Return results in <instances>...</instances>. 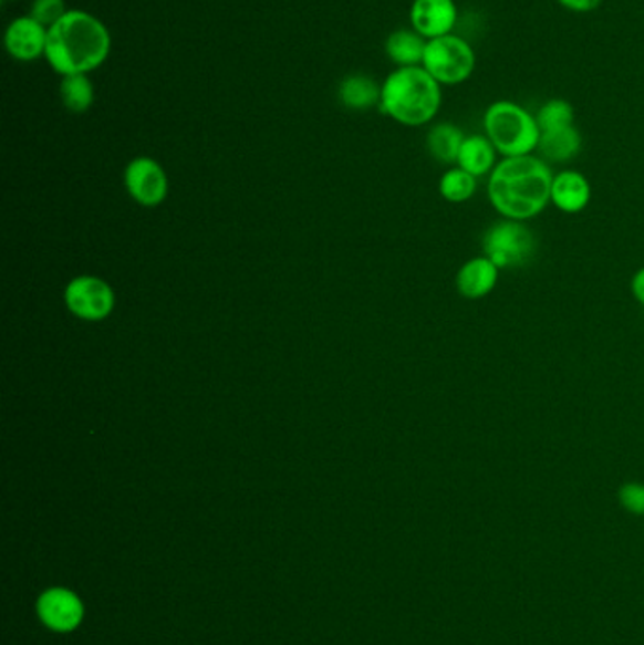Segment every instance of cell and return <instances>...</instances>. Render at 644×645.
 I'll list each match as a JSON object with an SVG mask.
<instances>
[{
    "instance_id": "9a60e30c",
    "label": "cell",
    "mask_w": 644,
    "mask_h": 645,
    "mask_svg": "<svg viewBox=\"0 0 644 645\" xmlns=\"http://www.w3.org/2000/svg\"><path fill=\"white\" fill-rule=\"evenodd\" d=\"M580 149H582V136L574 125L541 133L539 152L548 163H568L580 154Z\"/></svg>"
},
{
    "instance_id": "8992f818",
    "label": "cell",
    "mask_w": 644,
    "mask_h": 645,
    "mask_svg": "<svg viewBox=\"0 0 644 645\" xmlns=\"http://www.w3.org/2000/svg\"><path fill=\"white\" fill-rule=\"evenodd\" d=\"M422 66L432 74L438 84L458 85L469 80L477 66V55L469 42L456 34H446L427 40Z\"/></svg>"
},
{
    "instance_id": "5bb4252c",
    "label": "cell",
    "mask_w": 644,
    "mask_h": 645,
    "mask_svg": "<svg viewBox=\"0 0 644 645\" xmlns=\"http://www.w3.org/2000/svg\"><path fill=\"white\" fill-rule=\"evenodd\" d=\"M497 149L488 136H465L458 155V167L475 178H482L496 168Z\"/></svg>"
},
{
    "instance_id": "30bf717a",
    "label": "cell",
    "mask_w": 644,
    "mask_h": 645,
    "mask_svg": "<svg viewBox=\"0 0 644 645\" xmlns=\"http://www.w3.org/2000/svg\"><path fill=\"white\" fill-rule=\"evenodd\" d=\"M458 21V7L454 0H414L411 23L414 31L426 40L451 34Z\"/></svg>"
},
{
    "instance_id": "44dd1931",
    "label": "cell",
    "mask_w": 644,
    "mask_h": 645,
    "mask_svg": "<svg viewBox=\"0 0 644 645\" xmlns=\"http://www.w3.org/2000/svg\"><path fill=\"white\" fill-rule=\"evenodd\" d=\"M537 123H539L541 133L571 127L574 123L573 106L563 98H552L547 104H542L539 114H537Z\"/></svg>"
},
{
    "instance_id": "d4e9b609",
    "label": "cell",
    "mask_w": 644,
    "mask_h": 645,
    "mask_svg": "<svg viewBox=\"0 0 644 645\" xmlns=\"http://www.w3.org/2000/svg\"><path fill=\"white\" fill-rule=\"evenodd\" d=\"M632 293L635 297V301L644 306V267L633 274Z\"/></svg>"
},
{
    "instance_id": "7c38bea8",
    "label": "cell",
    "mask_w": 644,
    "mask_h": 645,
    "mask_svg": "<svg viewBox=\"0 0 644 645\" xmlns=\"http://www.w3.org/2000/svg\"><path fill=\"white\" fill-rule=\"evenodd\" d=\"M499 269L486 256L472 257L464 262L456 274V289L464 299L480 301L497 288Z\"/></svg>"
},
{
    "instance_id": "4fadbf2b",
    "label": "cell",
    "mask_w": 644,
    "mask_h": 645,
    "mask_svg": "<svg viewBox=\"0 0 644 645\" xmlns=\"http://www.w3.org/2000/svg\"><path fill=\"white\" fill-rule=\"evenodd\" d=\"M592 200V186L586 176L577 170H563L554 176L550 202L563 214H580Z\"/></svg>"
},
{
    "instance_id": "2e32d148",
    "label": "cell",
    "mask_w": 644,
    "mask_h": 645,
    "mask_svg": "<svg viewBox=\"0 0 644 645\" xmlns=\"http://www.w3.org/2000/svg\"><path fill=\"white\" fill-rule=\"evenodd\" d=\"M427 40L411 29H399L392 32L386 40L387 58L392 59L399 69L405 66H422L426 53Z\"/></svg>"
},
{
    "instance_id": "603a6c76",
    "label": "cell",
    "mask_w": 644,
    "mask_h": 645,
    "mask_svg": "<svg viewBox=\"0 0 644 645\" xmlns=\"http://www.w3.org/2000/svg\"><path fill=\"white\" fill-rule=\"evenodd\" d=\"M619 502L627 513L644 518V483L630 481L620 487Z\"/></svg>"
},
{
    "instance_id": "9c48e42d",
    "label": "cell",
    "mask_w": 644,
    "mask_h": 645,
    "mask_svg": "<svg viewBox=\"0 0 644 645\" xmlns=\"http://www.w3.org/2000/svg\"><path fill=\"white\" fill-rule=\"evenodd\" d=\"M125 187L138 205L154 208L167 198V174L154 159L138 157L131 160L129 167L125 170Z\"/></svg>"
},
{
    "instance_id": "6da1fadb",
    "label": "cell",
    "mask_w": 644,
    "mask_h": 645,
    "mask_svg": "<svg viewBox=\"0 0 644 645\" xmlns=\"http://www.w3.org/2000/svg\"><path fill=\"white\" fill-rule=\"evenodd\" d=\"M554 174L536 155L505 157L488 179V198L502 219L529 221L547 210Z\"/></svg>"
},
{
    "instance_id": "277c9868",
    "label": "cell",
    "mask_w": 644,
    "mask_h": 645,
    "mask_svg": "<svg viewBox=\"0 0 644 645\" xmlns=\"http://www.w3.org/2000/svg\"><path fill=\"white\" fill-rule=\"evenodd\" d=\"M484 131L502 157L533 155L539 149L541 128L537 117L520 104L499 101L484 114Z\"/></svg>"
},
{
    "instance_id": "cb8c5ba5",
    "label": "cell",
    "mask_w": 644,
    "mask_h": 645,
    "mask_svg": "<svg viewBox=\"0 0 644 645\" xmlns=\"http://www.w3.org/2000/svg\"><path fill=\"white\" fill-rule=\"evenodd\" d=\"M561 7L568 8L571 12H592L595 8L600 7L603 0H558Z\"/></svg>"
},
{
    "instance_id": "8fae6325",
    "label": "cell",
    "mask_w": 644,
    "mask_h": 645,
    "mask_svg": "<svg viewBox=\"0 0 644 645\" xmlns=\"http://www.w3.org/2000/svg\"><path fill=\"white\" fill-rule=\"evenodd\" d=\"M4 44L10 55L21 63H31L45 55L48 29L31 15L13 20L7 29Z\"/></svg>"
},
{
    "instance_id": "ffe728a7",
    "label": "cell",
    "mask_w": 644,
    "mask_h": 645,
    "mask_svg": "<svg viewBox=\"0 0 644 645\" xmlns=\"http://www.w3.org/2000/svg\"><path fill=\"white\" fill-rule=\"evenodd\" d=\"M61 101L74 114H82L91 108L95 101V90L87 74H72L61 80Z\"/></svg>"
},
{
    "instance_id": "e0dca14e",
    "label": "cell",
    "mask_w": 644,
    "mask_h": 645,
    "mask_svg": "<svg viewBox=\"0 0 644 645\" xmlns=\"http://www.w3.org/2000/svg\"><path fill=\"white\" fill-rule=\"evenodd\" d=\"M382 85L376 84L373 77L363 74H352L342 80L339 87L341 103L350 110H368L381 104Z\"/></svg>"
},
{
    "instance_id": "52a82bcc",
    "label": "cell",
    "mask_w": 644,
    "mask_h": 645,
    "mask_svg": "<svg viewBox=\"0 0 644 645\" xmlns=\"http://www.w3.org/2000/svg\"><path fill=\"white\" fill-rule=\"evenodd\" d=\"M37 615L48 631L71 634L84 623L85 604L76 591L55 585L40 593L37 599Z\"/></svg>"
},
{
    "instance_id": "7a4b0ae2",
    "label": "cell",
    "mask_w": 644,
    "mask_h": 645,
    "mask_svg": "<svg viewBox=\"0 0 644 645\" xmlns=\"http://www.w3.org/2000/svg\"><path fill=\"white\" fill-rule=\"evenodd\" d=\"M112 39L103 21L82 10L66 12L48 29L45 59L61 76L87 74L108 59Z\"/></svg>"
},
{
    "instance_id": "7402d4cb",
    "label": "cell",
    "mask_w": 644,
    "mask_h": 645,
    "mask_svg": "<svg viewBox=\"0 0 644 645\" xmlns=\"http://www.w3.org/2000/svg\"><path fill=\"white\" fill-rule=\"evenodd\" d=\"M69 12L65 7V0H34L31 4V18L39 21L40 25L45 29L55 25L65 13Z\"/></svg>"
},
{
    "instance_id": "d6986e66",
    "label": "cell",
    "mask_w": 644,
    "mask_h": 645,
    "mask_svg": "<svg viewBox=\"0 0 644 645\" xmlns=\"http://www.w3.org/2000/svg\"><path fill=\"white\" fill-rule=\"evenodd\" d=\"M438 193L451 205H461L475 197L477 178L472 174L465 173L464 168H450L438 181Z\"/></svg>"
},
{
    "instance_id": "5b68a950",
    "label": "cell",
    "mask_w": 644,
    "mask_h": 645,
    "mask_svg": "<svg viewBox=\"0 0 644 645\" xmlns=\"http://www.w3.org/2000/svg\"><path fill=\"white\" fill-rule=\"evenodd\" d=\"M482 251L499 270L522 269L536 257L537 238L526 221L501 219L486 230Z\"/></svg>"
},
{
    "instance_id": "3957f363",
    "label": "cell",
    "mask_w": 644,
    "mask_h": 645,
    "mask_svg": "<svg viewBox=\"0 0 644 645\" xmlns=\"http://www.w3.org/2000/svg\"><path fill=\"white\" fill-rule=\"evenodd\" d=\"M440 103L443 91L437 80L424 66H405L386 77L378 106L401 125L419 127L432 122Z\"/></svg>"
},
{
    "instance_id": "ac0fdd59",
    "label": "cell",
    "mask_w": 644,
    "mask_h": 645,
    "mask_svg": "<svg viewBox=\"0 0 644 645\" xmlns=\"http://www.w3.org/2000/svg\"><path fill=\"white\" fill-rule=\"evenodd\" d=\"M464 141L465 135L461 128L451 123H438L427 135V149L438 163L454 165L458 163L459 149Z\"/></svg>"
},
{
    "instance_id": "ba28073f",
    "label": "cell",
    "mask_w": 644,
    "mask_h": 645,
    "mask_svg": "<svg viewBox=\"0 0 644 645\" xmlns=\"http://www.w3.org/2000/svg\"><path fill=\"white\" fill-rule=\"evenodd\" d=\"M65 304L77 320L103 321L114 310L116 297L108 283L97 275H80L66 285Z\"/></svg>"
}]
</instances>
